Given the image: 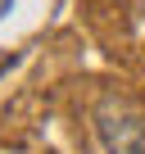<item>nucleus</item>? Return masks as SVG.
Instances as JSON below:
<instances>
[{
  "mask_svg": "<svg viewBox=\"0 0 145 154\" xmlns=\"http://www.w3.org/2000/svg\"><path fill=\"white\" fill-rule=\"evenodd\" d=\"M95 131L109 154H145V113L127 100H104L95 109Z\"/></svg>",
  "mask_w": 145,
  "mask_h": 154,
  "instance_id": "f257e3e1",
  "label": "nucleus"
},
{
  "mask_svg": "<svg viewBox=\"0 0 145 154\" xmlns=\"http://www.w3.org/2000/svg\"><path fill=\"white\" fill-rule=\"evenodd\" d=\"M131 9H136V18H145V0H131Z\"/></svg>",
  "mask_w": 145,
  "mask_h": 154,
  "instance_id": "f03ea898",
  "label": "nucleus"
},
{
  "mask_svg": "<svg viewBox=\"0 0 145 154\" xmlns=\"http://www.w3.org/2000/svg\"><path fill=\"white\" fill-rule=\"evenodd\" d=\"M9 5H14V0H0V18H5V14H9Z\"/></svg>",
  "mask_w": 145,
  "mask_h": 154,
  "instance_id": "7ed1b4c3",
  "label": "nucleus"
}]
</instances>
